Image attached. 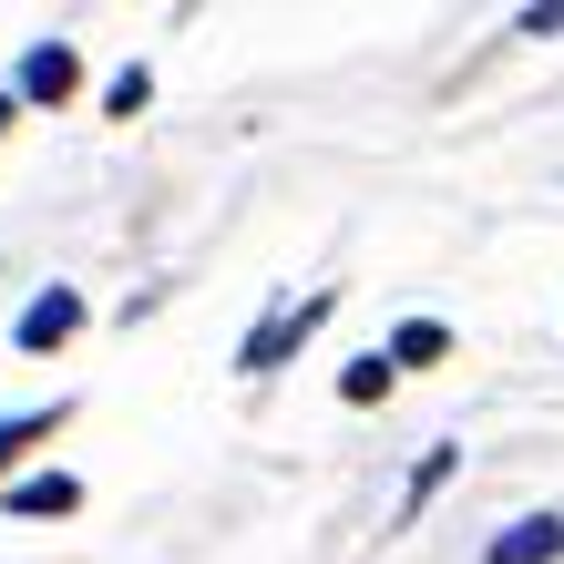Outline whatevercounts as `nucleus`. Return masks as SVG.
<instances>
[{
	"instance_id": "1",
	"label": "nucleus",
	"mask_w": 564,
	"mask_h": 564,
	"mask_svg": "<svg viewBox=\"0 0 564 564\" xmlns=\"http://www.w3.org/2000/svg\"><path fill=\"white\" fill-rule=\"evenodd\" d=\"M73 328H83V288H42V297H21L11 349H31V359H42V349H62V339H73Z\"/></svg>"
},
{
	"instance_id": "2",
	"label": "nucleus",
	"mask_w": 564,
	"mask_h": 564,
	"mask_svg": "<svg viewBox=\"0 0 564 564\" xmlns=\"http://www.w3.org/2000/svg\"><path fill=\"white\" fill-rule=\"evenodd\" d=\"M73 83H83V52H73V42H31V52H21V73H11L21 104H62Z\"/></svg>"
},
{
	"instance_id": "3",
	"label": "nucleus",
	"mask_w": 564,
	"mask_h": 564,
	"mask_svg": "<svg viewBox=\"0 0 564 564\" xmlns=\"http://www.w3.org/2000/svg\"><path fill=\"white\" fill-rule=\"evenodd\" d=\"M318 318H328V297H297V308H268V318H257V339H247V359H237V370H278V359H288V339H308Z\"/></svg>"
},
{
	"instance_id": "4",
	"label": "nucleus",
	"mask_w": 564,
	"mask_h": 564,
	"mask_svg": "<svg viewBox=\"0 0 564 564\" xmlns=\"http://www.w3.org/2000/svg\"><path fill=\"white\" fill-rule=\"evenodd\" d=\"M554 554H564V513H523L482 544V564H554Z\"/></svg>"
},
{
	"instance_id": "5",
	"label": "nucleus",
	"mask_w": 564,
	"mask_h": 564,
	"mask_svg": "<svg viewBox=\"0 0 564 564\" xmlns=\"http://www.w3.org/2000/svg\"><path fill=\"white\" fill-rule=\"evenodd\" d=\"M0 503L42 523V513H73V503H83V482H73V473H31V482H11V492H0Z\"/></svg>"
},
{
	"instance_id": "6",
	"label": "nucleus",
	"mask_w": 564,
	"mask_h": 564,
	"mask_svg": "<svg viewBox=\"0 0 564 564\" xmlns=\"http://www.w3.org/2000/svg\"><path fill=\"white\" fill-rule=\"evenodd\" d=\"M421 359H442V318H401L390 328V370H421Z\"/></svg>"
},
{
	"instance_id": "7",
	"label": "nucleus",
	"mask_w": 564,
	"mask_h": 564,
	"mask_svg": "<svg viewBox=\"0 0 564 564\" xmlns=\"http://www.w3.org/2000/svg\"><path fill=\"white\" fill-rule=\"evenodd\" d=\"M380 390H390V359L370 349V359H349V370H339V401H380Z\"/></svg>"
},
{
	"instance_id": "8",
	"label": "nucleus",
	"mask_w": 564,
	"mask_h": 564,
	"mask_svg": "<svg viewBox=\"0 0 564 564\" xmlns=\"http://www.w3.org/2000/svg\"><path fill=\"white\" fill-rule=\"evenodd\" d=\"M42 431H52V411H11V421H0V473H11L21 442H42Z\"/></svg>"
},
{
	"instance_id": "9",
	"label": "nucleus",
	"mask_w": 564,
	"mask_h": 564,
	"mask_svg": "<svg viewBox=\"0 0 564 564\" xmlns=\"http://www.w3.org/2000/svg\"><path fill=\"white\" fill-rule=\"evenodd\" d=\"M154 104V73H144V62H123V73H113V113H144Z\"/></svg>"
},
{
	"instance_id": "10",
	"label": "nucleus",
	"mask_w": 564,
	"mask_h": 564,
	"mask_svg": "<svg viewBox=\"0 0 564 564\" xmlns=\"http://www.w3.org/2000/svg\"><path fill=\"white\" fill-rule=\"evenodd\" d=\"M442 482H452V452H431L421 473H411V513H421V503H431V492H442Z\"/></svg>"
},
{
	"instance_id": "11",
	"label": "nucleus",
	"mask_w": 564,
	"mask_h": 564,
	"mask_svg": "<svg viewBox=\"0 0 564 564\" xmlns=\"http://www.w3.org/2000/svg\"><path fill=\"white\" fill-rule=\"evenodd\" d=\"M513 31H534V42H544V31H564V0H534V11H523Z\"/></svg>"
}]
</instances>
